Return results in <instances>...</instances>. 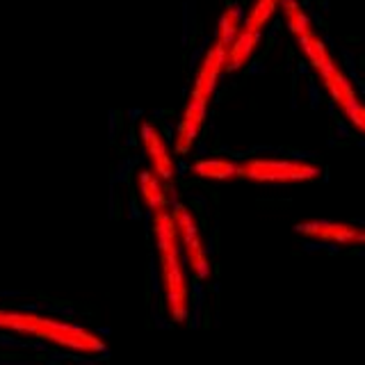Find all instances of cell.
Here are the masks:
<instances>
[{
	"instance_id": "1",
	"label": "cell",
	"mask_w": 365,
	"mask_h": 365,
	"mask_svg": "<svg viewBox=\"0 0 365 365\" xmlns=\"http://www.w3.org/2000/svg\"><path fill=\"white\" fill-rule=\"evenodd\" d=\"M151 233L158 254V277L165 299V311L171 322L180 324L190 317V269L178 245L171 205L151 212Z\"/></svg>"
},
{
	"instance_id": "2",
	"label": "cell",
	"mask_w": 365,
	"mask_h": 365,
	"mask_svg": "<svg viewBox=\"0 0 365 365\" xmlns=\"http://www.w3.org/2000/svg\"><path fill=\"white\" fill-rule=\"evenodd\" d=\"M0 329L16 331L23 336H34L46 342H53L57 347L83 351V354H96L103 351V340L87 331L85 327L68 324L64 319H55L48 315L37 313H19V311H3L0 313Z\"/></svg>"
},
{
	"instance_id": "3",
	"label": "cell",
	"mask_w": 365,
	"mask_h": 365,
	"mask_svg": "<svg viewBox=\"0 0 365 365\" xmlns=\"http://www.w3.org/2000/svg\"><path fill=\"white\" fill-rule=\"evenodd\" d=\"M322 176V167L304 158L254 155L237 163V178L258 185H297Z\"/></svg>"
},
{
	"instance_id": "4",
	"label": "cell",
	"mask_w": 365,
	"mask_h": 365,
	"mask_svg": "<svg viewBox=\"0 0 365 365\" xmlns=\"http://www.w3.org/2000/svg\"><path fill=\"white\" fill-rule=\"evenodd\" d=\"M313 73L317 76L329 101L334 103L336 110L351 125V130H356L361 137H365V101L359 94V87L354 85L349 73L336 60H329L324 66H319Z\"/></svg>"
},
{
	"instance_id": "5",
	"label": "cell",
	"mask_w": 365,
	"mask_h": 365,
	"mask_svg": "<svg viewBox=\"0 0 365 365\" xmlns=\"http://www.w3.org/2000/svg\"><path fill=\"white\" fill-rule=\"evenodd\" d=\"M171 215H174L178 245H180L182 258H185L190 274L197 281H208L212 274V260H210L208 245H205L197 215H194V210L182 201L171 203Z\"/></svg>"
},
{
	"instance_id": "6",
	"label": "cell",
	"mask_w": 365,
	"mask_h": 365,
	"mask_svg": "<svg viewBox=\"0 0 365 365\" xmlns=\"http://www.w3.org/2000/svg\"><path fill=\"white\" fill-rule=\"evenodd\" d=\"M224 73H226V46L212 39L197 64L187 98L199 101L203 106H210V101L217 91V85H220Z\"/></svg>"
},
{
	"instance_id": "7",
	"label": "cell",
	"mask_w": 365,
	"mask_h": 365,
	"mask_svg": "<svg viewBox=\"0 0 365 365\" xmlns=\"http://www.w3.org/2000/svg\"><path fill=\"white\" fill-rule=\"evenodd\" d=\"M137 137H140L142 151L151 167L160 178L167 182L174 180L176 176V160H174V148L169 146L165 133L160 130V125L151 119H142L137 123Z\"/></svg>"
},
{
	"instance_id": "8",
	"label": "cell",
	"mask_w": 365,
	"mask_h": 365,
	"mask_svg": "<svg viewBox=\"0 0 365 365\" xmlns=\"http://www.w3.org/2000/svg\"><path fill=\"white\" fill-rule=\"evenodd\" d=\"M294 231L306 240L331 247H359L363 245V226L351 222H334V220H311L299 222Z\"/></svg>"
},
{
	"instance_id": "9",
	"label": "cell",
	"mask_w": 365,
	"mask_h": 365,
	"mask_svg": "<svg viewBox=\"0 0 365 365\" xmlns=\"http://www.w3.org/2000/svg\"><path fill=\"white\" fill-rule=\"evenodd\" d=\"M205 117H208V106H203V103L194 101V98H187L185 106H182V112H180V119L176 123V133H174V148L176 155H187L194 144H197L199 135L203 130V123H205Z\"/></svg>"
},
{
	"instance_id": "10",
	"label": "cell",
	"mask_w": 365,
	"mask_h": 365,
	"mask_svg": "<svg viewBox=\"0 0 365 365\" xmlns=\"http://www.w3.org/2000/svg\"><path fill=\"white\" fill-rule=\"evenodd\" d=\"M135 187H137V194H140L142 205L148 212L160 210V208H169V205H171L167 180L160 178L151 167H144V169L137 171Z\"/></svg>"
},
{
	"instance_id": "11",
	"label": "cell",
	"mask_w": 365,
	"mask_h": 365,
	"mask_svg": "<svg viewBox=\"0 0 365 365\" xmlns=\"http://www.w3.org/2000/svg\"><path fill=\"white\" fill-rule=\"evenodd\" d=\"M190 174L201 180L228 182V180L237 178V163L231 158H222V155L199 158L190 165Z\"/></svg>"
},
{
	"instance_id": "12",
	"label": "cell",
	"mask_w": 365,
	"mask_h": 365,
	"mask_svg": "<svg viewBox=\"0 0 365 365\" xmlns=\"http://www.w3.org/2000/svg\"><path fill=\"white\" fill-rule=\"evenodd\" d=\"M281 3L283 0H254V3L249 5V9L245 11L240 30L262 39V30H265L272 23V19L277 16Z\"/></svg>"
},
{
	"instance_id": "13",
	"label": "cell",
	"mask_w": 365,
	"mask_h": 365,
	"mask_svg": "<svg viewBox=\"0 0 365 365\" xmlns=\"http://www.w3.org/2000/svg\"><path fill=\"white\" fill-rule=\"evenodd\" d=\"M242 9L237 5H226L224 11L217 19V28H215V41H220L222 46H228L237 34L240 26H242Z\"/></svg>"
},
{
	"instance_id": "14",
	"label": "cell",
	"mask_w": 365,
	"mask_h": 365,
	"mask_svg": "<svg viewBox=\"0 0 365 365\" xmlns=\"http://www.w3.org/2000/svg\"><path fill=\"white\" fill-rule=\"evenodd\" d=\"M363 245H365V228H363Z\"/></svg>"
},
{
	"instance_id": "15",
	"label": "cell",
	"mask_w": 365,
	"mask_h": 365,
	"mask_svg": "<svg viewBox=\"0 0 365 365\" xmlns=\"http://www.w3.org/2000/svg\"><path fill=\"white\" fill-rule=\"evenodd\" d=\"M0 313H3V311H0Z\"/></svg>"
}]
</instances>
